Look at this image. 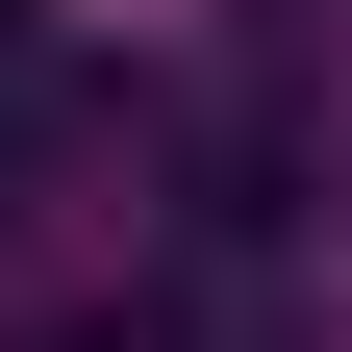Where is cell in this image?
I'll use <instances>...</instances> for the list:
<instances>
[{
	"label": "cell",
	"mask_w": 352,
	"mask_h": 352,
	"mask_svg": "<svg viewBox=\"0 0 352 352\" xmlns=\"http://www.w3.org/2000/svg\"><path fill=\"white\" fill-rule=\"evenodd\" d=\"M76 151H101V101H76V76L25 51V25H0V252L51 227V176H76Z\"/></svg>",
	"instance_id": "6da1fadb"
}]
</instances>
